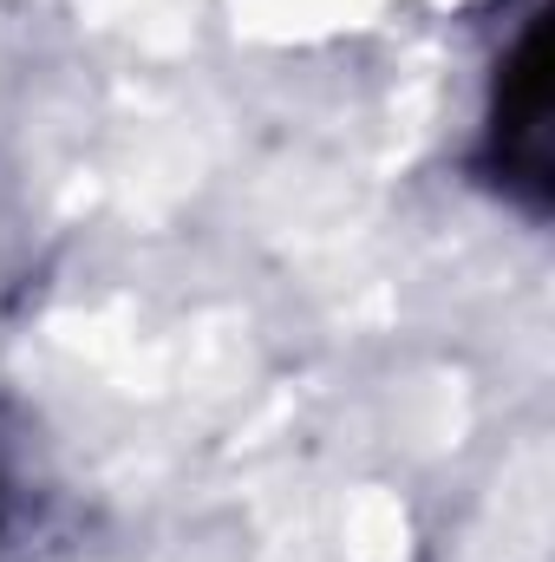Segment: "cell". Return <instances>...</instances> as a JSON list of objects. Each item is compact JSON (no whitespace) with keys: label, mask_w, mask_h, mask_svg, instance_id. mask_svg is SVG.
Here are the masks:
<instances>
[{"label":"cell","mask_w":555,"mask_h":562,"mask_svg":"<svg viewBox=\"0 0 555 562\" xmlns=\"http://www.w3.org/2000/svg\"><path fill=\"white\" fill-rule=\"evenodd\" d=\"M490 164L503 190H517L530 210L550 203V26L543 20H530L503 59L497 112H490Z\"/></svg>","instance_id":"cell-1"}]
</instances>
